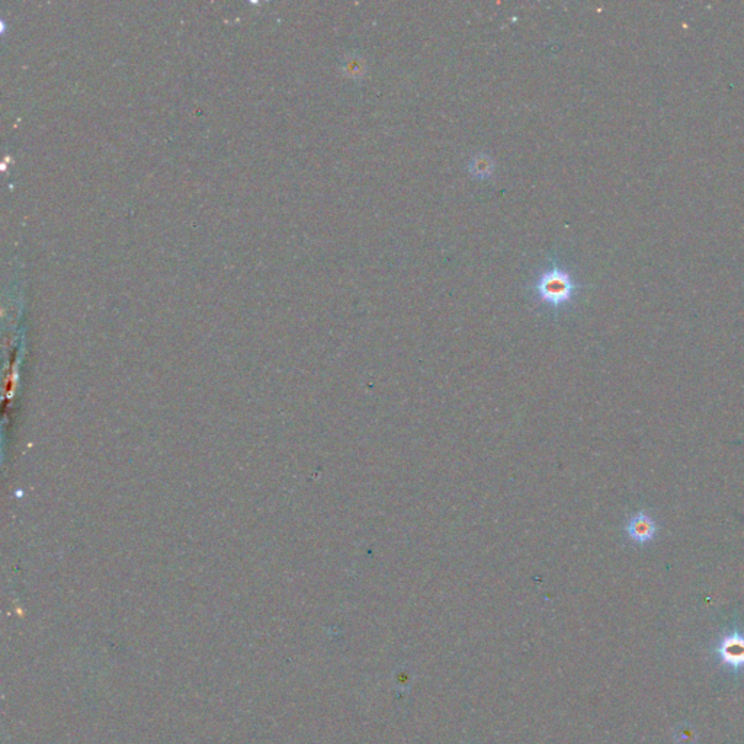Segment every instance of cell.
<instances>
[{
	"instance_id": "cell-1",
	"label": "cell",
	"mask_w": 744,
	"mask_h": 744,
	"mask_svg": "<svg viewBox=\"0 0 744 744\" xmlns=\"http://www.w3.org/2000/svg\"><path fill=\"white\" fill-rule=\"evenodd\" d=\"M575 291L576 284L573 283L571 276L557 265L545 269L533 284L536 298L550 309L566 306L575 296Z\"/></svg>"
},
{
	"instance_id": "cell-2",
	"label": "cell",
	"mask_w": 744,
	"mask_h": 744,
	"mask_svg": "<svg viewBox=\"0 0 744 744\" xmlns=\"http://www.w3.org/2000/svg\"><path fill=\"white\" fill-rule=\"evenodd\" d=\"M627 533L634 542L645 544L654 540L657 533V525L651 516H649L645 512H640V514L634 515L629 519L627 525Z\"/></svg>"
},
{
	"instance_id": "cell-3",
	"label": "cell",
	"mask_w": 744,
	"mask_h": 744,
	"mask_svg": "<svg viewBox=\"0 0 744 744\" xmlns=\"http://www.w3.org/2000/svg\"><path fill=\"white\" fill-rule=\"evenodd\" d=\"M472 167H474V173H477L479 176H485L490 172V162H485L484 157L481 156L480 160H475L472 163Z\"/></svg>"
}]
</instances>
